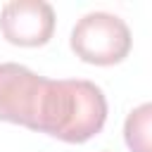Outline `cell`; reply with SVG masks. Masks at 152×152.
I'll list each match as a JSON object with an SVG mask.
<instances>
[{
    "label": "cell",
    "mask_w": 152,
    "mask_h": 152,
    "mask_svg": "<svg viewBox=\"0 0 152 152\" xmlns=\"http://www.w3.org/2000/svg\"><path fill=\"white\" fill-rule=\"evenodd\" d=\"M107 119L104 93L83 78L50 81L45 78L36 107L31 131L48 133L64 142H86L97 135Z\"/></svg>",
    "instance_id": "cell-1"
},
{
    "label": "cell",
    "mask_w": 152,
    "mask_h": 152,
    "mask_svg": "<svg viewBox=\"0 0 152 152\" xmlns=\"http://www.w3.org/2000/svg\"><path fill=\"white\" fill-rule=\"evenodd\" d=\"M71 50L88 64H119L131 52V31L116 14L90 12L76 21L71 31Z\"/></svg>",
    "instance_id": "cell-2"
},
{
    "label": "cell",
    "mask_w": 152,
    "mask_h": 152,
    "mask_svg": "<svg viewBox=\"0 0 152 152\" xmlns=\"http://www.w3.org/2000/svg\"><path fill=\"white\" fill-rule=\"evenodd\" d=\"M43 83V76L33 74L21 64H0V121L33 128Z\"/></svg>",
    "instance_id": "cell-3"
},
{
    "label": "cell",
    "mask_w": 152,
    "mask_h": 152,
    "mask_svg": "<svg viewBox=\"0 0 152 152\" xmlns=\"http://www.w3.org/2000/svg\"><path fill=\"white\" fill-rule=\"evenodd\" d=\"M0 31L12 45H45L55 31V10L43 0H12L0 12Z\"/></svg>",
    "instance_id": "cell-4"
},
{
    "label": "cell",
    "mask_w": 152,
    "mask_h": 152,
    "mask_svg": "<svg viewBox=\"0 0 152 152\" xmlns=\"http://www.w3.org/2000/svg\"><path fill=\"white\" fill-rule=\"evenodd\" d=\"M150 104H140L126 119V145L133 152H150Z\"/></svg>",
    "instance_id": "cell-5"
}]
</instances>
